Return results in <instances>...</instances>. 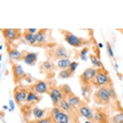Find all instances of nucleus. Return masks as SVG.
Wrapping results in <instances>:
<instances>
[{
  "instance_id": "412c9836",
  "label": "nucleus",
  "mask_w": 123,
  "mask_h": 123,
  "mask_svg": "<svg viewBox=\"0 0 123 123\" xmlns=\"http://www.w3.org/2000/svg\"><path fill=\"white\" fill-rule=\"evenodd\" d=\"M35 38L39 43H43L45 42V36L44 34L43 30H41L37 33L34 34Z\"/></svg>"
},
{
  "instance_id": "a211bd4d",
  "label": "nucleus",
  "mask_w": 123,
  "mask_h": 123,
  "mask_svg": "<svg viewBox=\"0 0 123 123\" xmlns=\"http://www.w3.org/2000/svg\"><path fill=\"white\" fill-rule=\"evenodd\" d=\"M10 58L14 60H19L22 57V54L17 49H11L8 52Z\"/></svg>"
},
{
  "instance_id": "aec40b11",
  "label": "nucleus",
  "mask_w": 123,
  "mask_h": 123,
  "mask_svg": "<svg viewBox=\"0 0 123 123\" xmlns=\"http://www.w3.org/2000/svg\"><path fill=\"white\" fill-rule=\"evenodd\" d=\"M59 106L61 110L65 111H69L72 107L68 103V101L64 99L60 100Z\"/></svg>"
},
{
  "instance_id": "b1692460",
  "label": "nucleus",
  "mask_w": 123,
  "mask_h": 123,
  "mask_svg": "<svg viewBox=\"0 0 123 123\" xmlns=\"http://www.w3.org/2000/svg\"><path fill=\"white\" fill-rule=\"evenodd\" d=\"M82 94L84 97H87L90 92V87L89 84H83L81 86Z\"/></svg>"
},
{
  "instance_id": "4c0bfd02",
  "label": "nucleus",
  "mask_w": 123,
  "mask_h": 123,
  "mask_svg": "<svg viewBox=\"0 0 123 123\" xmlns=\"http://www.w3.org/2000/svg\"><path fill=\"white\" fill-rule=\"evenodd\" d=\"M3 108L5 109V110H9V108H8V107L7 106V105H4L3 106Z\"/></svg>"
},
{
  "instance_id": "c85d7f7f",
  "label": "nucleus",
  "mask_w": 123,
  "mask_h": 123,
  "mask_svg": "<svg viewBox=\"0 0 123 123\" xmlns=\"http://www.w3.org/2000/svg\"><path fill=\"white\" fill-rule=\"evenodd\" d=\"M88 52V49L87 47H84L80 52L81 58L82 60L86 61L87 60V54Z\"/></svg>"
},
{
  "instance_id": "c756f323",
  "label": "nucleus",
  "mask_w": 123,
  "mask_h": 123,
  "mask_svg": "<svg viewBox=\"0 0 123 123\" xmlns=\"http://www.w3.org/2000/svg\"><path fill=\"white\" fill-rule=\"evenodd\" d=\"M42 65L43 67V68L46 70H50L52 69L53 67L52 63L48 61H44V62H43Z\"/></svg>"
},
{
  "instance_id": "e433bc0d",
  "label": "nucleus",
  "mask_w": 123,
  "mask_h": 123,
  "mask_svg": "<svg viewBox=\"0 0 123 123\" xmlns=\"http://www.w3.org/2000/svg\"><path fill=\"white\" fill-rule=\"evenodd\" d=\"M27 30L28 31H29L31 33H32V34H33L37 31V29H27Z\"/></svg>"
},
{
  "instance_id": "4468645a",
  "label": "nucleus",
  "mask_w": 123,
  "mask_h": 123,
  "mask_svg": "<svg viewBox=\"0 0 123 123\" xmlns=\"http://www.w3.org/2000/svg\"><path fill=\"white\" fill-rule=\"evenodd\" d=\"M23 36L27 42L31 45H34L37 42L35 35L28 31L27 30H25L24 31L23 33Z\"/></svg>"
},
{
  "instance_id": "f03ea898",
  "label": "nucleus",
  "mask_w": 123,
  "mask_h": 123,
  "mask_svg": "<svg viewBox=\"0 0 123 123\" xmlns=\"http://www.w3.org/2000/svg\"><path fill=\"white\" fill-rule=\"evenodd\" d=\"M62 34L64 36L65 41L70 45L75 47H79L85 43L86 41L80 37H78L69 31H63Z\"/></svg>"
},
{
  "instance_id": "cd10ccee",
  "label": "nucleus",
  "mask_w": 123,
  "mask_h": 123,
  "mask_svg": "<svg viewBox=\"0 0 123 123\" xmlns=\"http://www.w3.org/2000/svg\"><path fill=\"white\" fill-rule=\"evenodd\" d=\"M49 96H50V97L51 99V100H52L54 105L55 106L59 105L60 100L54 94H53L52 93H51L50 92L49 93Z\"/></svg>"
},
{
  "instance_id": "6e6552de",
  "label": "nucleus",
  "mask_w": 123,
  "mask_h": 123,
  "mask_svg": "<svg viewBox=\"0 0 123 123\" xmlns=\"http://www.w3.org/2000/svg\"><path fill=\"white\" fill-rule=\"evenodd\" d=\"M33 92L39 94L45 93L47 91L48 87L47 84L43 81L38 80L31 86Z\"/></svg>"
},
{
  "instance_id": "c03bdc74",
  "label": "nucleus",
  "mask_w": 123,
  "mask_h": 123,
  "mask_svg": "<svg viewBox=\"0 0 123 123\" xmlns=\"http://www.w3.org/2000/svg\"></svg>"
},
{
  "instance_id": "9b49d317",
  "label": "nucleus",
  "mask_w": 123,
  "mask_h": 123,
  "mask_svg": "<svg viewBox=\"0 0 123 123\" xmlns=\"http://www.w3.org/2000/svg\"><path fill=\"white\" fill-rule=\"evenodd\" d=\"M54 121L56 123H69L70 119L68 115L63 112H59L53 114Z\"/></svg>"
},
{
  "instance_id": "bb28decb",
  "label": "nucleus",
  "mask_w": 123,
  "mask_h": 123,
  "mask_svg": "<svg viewBox=\"0 0 123 123\" xmlns=\"http://www.w3.org/2000/svg\"><path fill=\"white\" fill-rule=\"evenodd\" d=\"M50 92L52 93L53 94L55 95L60 100L63 99V96L62 94V93L61 92V91L59 90L58 88H53Z\"/></svg>"
},
{
  "instance_id": "ea45409f",
  "label": "nucleus",
  "mask_w": 123,
  "mask_h": 123,
  "mask_svg": "<svg viewBox=\"0 0 123 123\" xmlns=\"http://www.w3.org/2000/svg\"><path fill=\"white\" fill-rule=\"evenodd\" d=\"M85 123H93V122H92L91 121H89V120H87V121H86L85 122Z\"/></svg>"
},
{
  "instance_id": "f257e3e1",
  "label": "nucleus",
  "mask_w": 123,
  "mask_h": 123,
  "mask_svg": "<svg viewBox=\"0 0 123 123\" xmlns=\"http://www.w3.org/2000/svg\"><path fill=\"white\" fill-rule=\"evenodd\" d=\"M94 102L99 105H106L108 104L111 100L107 86H102L99 87L95 91L93 97Z\"/></svg>"
},
{
  "instance_id": "7c9ffc66",
  "label": "nucleus",
  "mask_w": 123,
  "mask_h": 123,
  "mask_svg": "<svg viewBox=\"0 0 123 123\" xmlns=\"http://www.w3.org/2000/svg\"><path fill=\"white\" fill-rule=\"evenodd\" d=\"M107 88L111 98H115L116 95L114 88L111 86H108Z\"/></svg>"
},
{
  "instance_id": "f8f14e48",
  "label": "nucleus",
  "mask_w": 123,
  "mask_h": 123,
  "mask_svg": "<svg viewBox=\"0 0 123 123\" xmlns=\"http://www.w3.org/2000/svg\"><path fill=\"white\" fill-rule=\"evenodd\" d=\"M37 59V55L35 53H29L24 57V62L28 65H32L35 64Z\"/></svg>"
},
{
  "instance_id": "ddd939ff",
  "label": "nucleus",
  "mask_w": 123,
  "mask_h": 123,
  "mask_svg": "<svg viewBox=\"0 0 123 123\" xmlns=\"http://www.w3.org/2000/svg\"><path fill=\"white\" fill-rule=\"evenodd\" d=\"M28 94L27 92L23 90H19L16 91L14 94V98L16 103H20L24 99L27 98Z\"/></svg>"
},
{
  "instance_id": "2f4dec72",
  "label": "nucleus",
  "mask_w": 123,
  "mask_h": 123,
  "mask_svg": "<svg viewBox=\"0 0 123 123\" xmlns=\"http://www.w3.org/2000/svg\"><path fill=\"white\" fill-rule=\"evenodd\" d=\"M78 65L79 64L78 62H75V61H73V62H71L69 67V69L74 73L76 70Z\"/></svg>"
},
{
  "instance_id": "72a5a7b5",
  "label": "nucleus",
  "mask_w": 123,
  "mask_h": 123,
  "mask_svg": "<svg viewBox=\"0 0 123 123\" xmlns=\"http://www.w3.org/2000/svg\"><path fill=\"white\" fill-rule=\"evenodd\" d=\"M34 123H51V120L49 118L40 119L34 122Z\"/></svg>"
},
{
  "instance_id": "f3484780",
  "label": "nucleus",
  "mask_w": 123,
  "mask_h": 123,
  "mask_svg": "<svg viewBox=\"0 0 123 123\" xmlns=\"http://www.w3.org/2000/svg\"><path fill=\"white\" fill-rule=\"evenodd\" d=\"M71 63V60L69 58H63L57 61V65L59 68L65 69L69 67Z\"/></svg>"
},
{
  "instance_id": "79ce46f5",
  "label": "nucleus",
  "mask_w": 123,
  "mask_h": 123,
  "mask_svg": "<svg viewBox=\"0 0 123 123\" xmlns=\"http://www.w3.org/2000/svg\"><path fill=\"white\" fill-rule=\"evenodd\" d=\"M2 55H1V56H0V61H2Z\"/></svg>"
},
{
  "instance_id": "f704fd0d",
  "label": "nucleus",
  "mask_w": 123,
  "mask_h": 123,
  "mask_svg": "<svg viewBox=\"0 0 123 123\" xmlns=\"http://www.w3.org/2000/svg\"><path fill=\"white\" fill-rule=\"evenodd\" d=\"M9 106H10V109L12 111H13L15 109V105L14 101L12 100H10L9 101Z\"/></svg>"
},
{
  "instance_id": "37998d69",
  "label": "nucleus",
  "mask_w": 123,
  "mask_h": 123,
  "mask_svg": "<svg viewBox=\"0 0 123 123\" xmlns=\"http://www.w3.org/2000/svg\"></svg>"
},
{
  "instance_id": "9d476101",
  "label": "nucleus",
  "mask_w": 123,
  "mask_h": 123,
  "mask_svg": "<svg viewBox=\"0 0 123 123\" xmlns=\"http://www.w3.org/2000/svg\"><path fill=\"white\" fill-rule=\"evenodd\" d=\"M14 80L15 82L19 80L24 75V72L23 67L20 65L14 64L12 67Z\"/></svg>"
},
{
  "instance_id": "20e7f679",
  "label": "nucleus",
  "mask_w": 123,
  "mask_h": 123,
  "mask_svg": "<svg viewBox=\"0 0 123 123\" xmlns=\"http://www.w3.org/2000/svg\"><path fill=\"white\" fill-rule=\"evenodd\" d=\"M101 69L97 70V74L92 82L94 85L99 87L107 86L108 84L110 82V77L108 75L107 73L104 72Z\"/></svg>"
},
{
  "instance_id": "a19ab883",
  "label": "nucleus",
  "mask_w": 123,
  "mask_h": 123,
  "mask_svg": "<svg viewBox=\"0 0 123 123\" xmlns=\"http://www.w3.org/2000/svg\"><path fill=\"white\" fill-rule=\"evenodd\" d=\"M3 48V45H0V50H2Z\"/></svg>"
},
{
  "instance_id": "7ed1b4c3",
  "label": "nucleus",
  "mask_w": 123,
  "mask_h": 123,
  "mask_svg": "<svg viewBox=\"0 0 123 123\" xmlns=\"http://www.w3.org/2000/svg\"><path fill=\"white\" fill-rule=\"evenodd\" d=\"M49 55L54 59H61L68 58L69 53L66 48L62 45H56L49 51Z\"/></svg>"
},
{
  "instance_id": "473e14b6",
  "label": "nucleus",
  "mask_w": 123,
  "mask_h": 123,
  "mask_svg": "<svg viewBox=\"0 0 123 123\" xmlns=\"http://www.w3.org/2000/svg\"><path fill=\"white\" fill-rule=\"evenodd\" d=\"M107 50L108 51V54L111 57H113L114 56V53L112 49V48L110 45V44L109 43H107Z\"/></svg>"
},
{
  "instance_id": "39448f33",
  "label": "nucleus",
  "mask_w": 123,
  "mask_h": 123,
  "mask_svg": "<svg viewBox=\"0 0 123 123\" xmlns=\"http://www.w3.org/2000/svg\"><path fill=\"white\" fill-rule=\"evenodd\" d=\"M97 73V70L92 68L86 69L80 76V79L83 84H89L95 78Z\"/></svg>"
},
{
  "instance_id": "1a4fd4ad",
  "label": "nucleus",
  "mask_w": 123,
  "mask_h": 123,
  "mask_svg": "<svg viewBox=\"0 0 123 123\" xmlns=\"http://www.w3.org/2000/svg\"><path fill=\"white\" fill-rule=\"evenodd\" d=\"M94 122L97 123H110V118L104 112L98 110L94 113Z\"/></svg>"
},
{
  "instance_id": "a878e982",
  "label": "nucleus",
  "mask_w": 123,
  "mask_h": 123,
  "mask_svg": "<svg viewBox=\"0 0 123 123\" xmlns=\"http://www.w3.org/2000/svg\"><path fill=\"white\" fill-rule=\"evenodd\" d=\"M44 111L39 108H35L33 110V113L34 115L38 119H41L44 115Z\"/></svg>"
},
{
  "instance_id": "423d86ee",
  "label": "nucleus",
  "mask_w": 123,
  "mask_h": 123,
  "mask_svg": "<svg viewBox=\"0 0 123 123\" xmlns=\"http://www.w3.org/2000/svg\"><path fill=\"white\" fill-rule=\"evenodd\" d=\"M4 37L8 41H13L18 39L21 35V30L17 29H6L3 30Z\"/></svg>"
},
{
  "instance_id": "2eb2a0df",
  "label": "nucleus",
  "mask_w": 123,
  "mask_h": 123,
  "mask_svg": "<svg viewBox=\"0 0 123 123\" xmlns=\"http://www.w3.org/2000/svg\"><path fill=\"white\" fill-rule=\"evenodd\" d=\"M58 89L61 91V92L62 93L63 97L64 96H66L68 97L69 98V95L71 96L72 94H73L71 88H70L69 86L67 84H64L61 86L60 85L59 86Z\"/></svg>"
},
{
  "instance_id": "6ab92c4d",
  "label": "nucleus",
  "mask_w": 123,
  "mask_h": 123,
  "mask_svg": "<svg viewBox=\"0 0 123 123\" xmlns=\"http://www.w3.org/2000/svg\"><path fill=\"white\" fill-rule=\"evenodd\" d=\"M68 103L72 107H75L80 105L81 100L80 98L76 96H72L68 98Z\"/></svg>"
},
{
  "instance_id": "c9c22d12",
  "label": "nucleus",
  "mask_w": 123,
  "mask_h": 123,
  "mask_svg": "<svg viewBox=\"0 0 123 123\" xmlns=\"http://www.w3.org/2000/svg\"><path fill=\"white\" fill-rule=\"evenodd\" d=\"M60 112V110L59 108H58L57 107H55L52 110V114H56L58 112Z\"/></svg>"
},
{
  "instance_id": "58836bf2",
  "label": "nucleus",
  "mask_w": 123,
  "mask_h": 123,
  "mask_svg": "<svg viewBox=\"0 0 123 123\" xmlns=\"http://www.w3.org/2000/svg\"><path fill=\"white\" fill-rule=\"evenodd\" d=\"M98 46H99V48H103L104 46H103V44H102L101 43H98Z\"/></svg>"
},
{
  "instance_id": "0eeeda50",
  "label": "nucleus",
  "mask_w": 123,
  "mask_h": 123,
  "mask_svg": "<svg viewBox=\"0 0 123 123\" xmlns=\"http://www.w3.org/2000/svg\"><path fill=\"white\" fill-rule=\"evenodd\" d=\"M79 112L81 116L87 119V120L94 122V113L88 106L86 105L80 106L79 108Z\"/></svg>"
},
{
  "instance_id": "393cba45",
  "label": "nucleus",
  "mask_w": 123,
  "mask_h": 123,
  "mask_svg": "<svg viewBox=\"0 0 123 123\" xmlns=\"http://www.w3.org/2000/svg\"><path fill=\"white\" fill-rule=\"evenodd\" d=\"M90 58L91 60V61L92 63L97 67L99 68V69L101 68L102 66L101 63L100 62V61L98 59V58L96 57V56L94 55H90Z\"/></svg>"
},
{
  "instance_id": "dca6fc26",
  "label": "nucleus",
  "mask_w": 123,
  "mask_h": 123,
  "mask_svg": "<svg viewBox=\"0 0 123 123\" xmlns=\"http://www.w3.org/2000/svg\"><path fill=\"white\" fill-rule=\"evenodd\" d=\"M110 123H123V112H119L111 117Z\"/></svg>"
},
{
  "instance_id": "5701e85b",
  "label": "nucleus",
  "mask_w": 123,
  "mask_h": 123,
  "mask_svg": "<svg viewBox=\"0 0 123 123\" xmlns=\"http://www.w3.org/2000/svg\"><path fill=\"white\" fill-rule=\"evenodd\" d=\"M73 73V72L69 68L61 71L59 74V76L60 78L63 79L68 78L72 76Z\"/></svg>"
},
{
  "instance_id": "4be33fe9",
  "label": "nucleus",
  "mask_w": 123,
  "mask_h": 123,
  "mask_svg": "<svg viewBox=\"0 0 123 123\" xmlns=\"http://www.w3.org/2000/svg\"><path fill=\"white\" fill-rule=\"evenodd\" d=\"M40 98L38 96H37L36 93L33 91L30 92L27 96L26 100L28 102H32V101H39Z\"/></svg>"
}]
</instances>
